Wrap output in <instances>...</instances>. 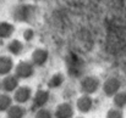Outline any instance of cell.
<instances>
[{
  "label": "cell",
  "mask_w": 126,
  "mask_h": 118,
  "mask_svg": "<svg viewBox=\"0 0 126 118\" xmlns=\"http://www.w3.org/2000/svg\"><path fill=\"white\" fill-rule=\"evenodd\" d=\"M80 86H81V91L83 94L93 95L94 93L98 91V89L100 86V80L95 76H86L81 79Z\"/></svg>",
  "instance_id": "6da1fadb"
},
{
  "label": "cell",
  "mask_w": 126,
  "mask_h": 118,
  "mask_svg": "<svg viewBox=\"0 0 126 118\" xmlns=\"http://www.w3.org/2000/svg\"><path fill=\"white\" fill-rule=\"evenodd\" d=\"M12 16L18 22H30L34 16V7L31 5H20L14 10Z\"/></svg>",
  "instance_id": "7a4b0ae2"
},
{
  "label": "cell",
  "mask_w": 126,
  "mask_h": 118,
  "mask_svg": "<svg viewBox=\"0 0 126 118\" xmlns=\"http://www.w3.org/2000/svg\"><path fill=\"white\" fill-rule=\"evenodd\" d=\"M15 74L20 79H28L34 74V65L32 61H21L15 67Z\"/></svg>",
  "instance_id": "3957f363"
},
{
  "label": "cell",
  "mask_w": 126,
  "mask_h": 118,
  "mask_svg": "<svg viewBox=\"0 0 126 118\" xmlns=\"http://www.w3.org/2000/svg\"><path fill=\"white\" fill-rule=\"evenodd\" d=\"M103 91L107 96H114L116 93L120 91L121 88V82L116 77H109L103 83Z\"/></svg>",
  "instance_id": "277c9868"
},
{
  "label": "cell",
  "mask_w": 126,
  "mask_h": 118,
  "mask_svg": "<svg viewBox=\"0 0 126 118\" xmlns=\"http://www.w3.org/2000/svg\"><path fill=\"white\" fill-rule=\"evenodd\" d=\"M14 100L20 104V105H23V104H27L31 97H32V89L27 85H23V86H18L15 91H14Z\"/></svg>",
  "instance_id": "5b68a950"
},
{
  "label": "cell",
  "mask_w": 126,
  "mask_h": 118,
  "mask_svg": "<svg viewBox=\"0 0 126 118\" xmlns=\"http://www.w3.org/2000/svg\"><path fill=\"white\" fill-rule=\"evenodd\" d=\"M50 100V94L48 90H44V89H39L34 96H33V104H32V110H38V108H42L44 107Z\"/></svg>",
  "instance_id": "8992f818"
},
{
  "label": "cell",
  "mask_w": 126,
  "mask_h": 118,
  "mask_svg": "<svg viewBox=\"0 0 126 118\" xmlns=\"http://www.w3.org/2000/svg\"><path fill=\"white\" fill-rule=\"evenodd\" d=\"M32 63L37 67H42L44 66L48 60H49V52L47 49H43V47H39V49H36L33 52H32Z\"/></svg>",
  "instance_id": "52a82bcc"
},
{
  "label": "cell",
  "mask_w": 126,
  "mask_h": 118,
  "mask_svg": "<svg viewBox=\"0 0 126 118\" xmlns=\"http://www.w3.org/2000/svg\"><path fill=\"white\" fill-rule=\"evenodd\" d=\"M74 107L70 102H63L59 104L55 108L54 117L55 118H72L74 117Z\"/></svg>",
  "instance_id": "ba28073f"
},
{
  "label": "cell",
  "mask_w": 126,
  "mask_h": 118,
  "mask_svg": "<svg viewBox=\"0 0 126 118\" xmlns=\"http://www.w3.org/2000/svg\"><path fill=\"white\" fill-rule=\"evenodd\" d=\"M18 83H20V78L16 74H7L2 79L1 86L5 93H14L18 88Z\"/></svg>",
  "instance_id": "9c48e42d"
},
{
  "label": "cell",
  "mask_w": 126,
  "mask_h": 118,
  "mask_svg": "<svg viewBox=\"0 0 126 118\" xmlns=\"http://www.w3.org/2000/svg\"><path fill=\"white\" fill-rule=\"evenodd\" d=\"M76 107L81 113H87L92 110L93 107V99L91 95L83 94L77 101H76Z\"/></svg>",
  "instance_id": "30bf717a"
},
{
  "label": "cell",
  "mask_w": 126,
  "mask_h": 118,
  "mask_svg": "<svg viewBox=\"0 0 126 118\" xmlns=\"http://www.w3.org/2000/svg\"><path fill=\"white\" fill-rule=\"evenodd\" d=\"M14 67V61L10 56H0V76L10 74Z\"/></svg>",
  "instance_id": "8fae6325"
},
{
  "label": "cell",
  "mask_w": 126,
  "mask_h": 118,
  "mask_svg": "<svg viewBox=\"0 0 126 118\" xmlns=\"http://www.w3.org/2000/svg\"><path fill=\"white\" fill-rule=\"evenodd\" d=\"M15 32V26L10 22L2 21L0 22V39H7L10 38Z\"/></svg>",
  "instance_id": "7c38bea8"
},
{
  "label": "cell",
  "mask_w": 126,
  "mask_h": 118,
  "mask_svg": "<svg viewBox=\"0 0 126 118\" xmlns=\"http://www.w3.org/2000/svg\"><path fill=\"white\" fill-rule=\"evenodd\" d=\"M6 113H7V118H23L26 116V110L23 106L17 104V105H12L6 111Z\"/></svg>",
  "instance_id": "4fadbf2b"
},
{
  "label": "cell",
  "mask_w": 126,
  "mask_h": 118,
  "mask_svg": "<svg viewBox=\"0 0 126 118\" xmlns=\"http://www.w3.org/2000/svg\"><path fill=\"white\" fill-rule=\"evenodd\" d=\"M7 50H9L10 54L17 56V55H20V54L22 52V50H23V43L18 39H12L7 44Z\"/></svg>",
  "instance_id": "5bb4252c"
},
{
  "label": "cell",
  "mask_w": 126,
  "mask_h": 118,
  "mask_svg": "<svg viewBox=\"0 0 126 118\" xmlns=\"http://www.w3.org/2000/svg\"><path fill=\"white\" fill-rule=\"evenodd\" d=\"M64 82H65V76L59 72V73H55L51 76V78L48 82V86L50 89H56V88H60L64 84Z\"/></svg>",
  "instance_id": "9a60e30c"
},
{
  "label": "cell",
  "mask_w": 126,
  "mask_h": 118,
  "mask_svg": "<svg viewBox=\"0 0 126 118\" xmlns=\"http://www.w3.org/2000/svg\"><path fill=\"white\" fill-rule=\"evenodd\" d=\"M12 106V97L9 93L0 94V112H6Z\"/></svg>",
  "instance_id": "2e32d148"
},
{
  "label": "cell",
  "mask_w": 126,
  "mask_h": 118,
  "mask_svg": "<svg viewBox=\"0 0 126 118\" xmlns=\"http://www.w3.org/2000/svg\"><path fill=\"white\" fill-rule=\"evenodd\" d=\"M113 97H114V105H115V107H119V108L126 107V91H119Z\"/></svg>",
  "instance_id": "e0dca14e"
},
{
  "label": "cell",
  "mask_w": 126,
  "mask_h": 118,
  "mask_svg": "<svg viewBox=\"0 0 126 118\" xmlns=\"http://www.w3.org/2000/svg\"><path fill=\"white\" fill-rule=\"evenodd\" d=\"M107 118H124L123 108L119 107H113L107 112Z\"/></svg>",
  "instance_id": "ac0fdd59"
},
{
  "label": "cell",
  "mask_w": 126,
  "mask_h": 118,
  "mask_svg": "<svg viewBox=\"0 0 126 118\" xmlns=\"http://www.w3.org/2000/svg\"><path fill=\"white\" fill-rule=\"evenodd\" d=\"M34 118H53V112L45 107H42V108H38L36 111Z\"/></svg>",
  "instance_id": "d6986e66"
},
{
  "label": "cell",
  "mask_w": 126,
  "mask_h": 118,
  "mask_svg": "<svg viewBox=\"0 0 126 118\" xmlns=\"http://www.w3.org/2000/svg\"><path fill=\"white\" fill-rule=\"evenodd\" d=\"M33 38H34V31L32 28H27L23 32V39L26 41H31V40H33Z\"/></svg>",
  "instance_id": "ffe728a7"
},
{
  "label": "cell",
  "mask_w": 126,
  "mask_h": 118,
  "mask_svg": "<svg viewBox=\"0 0 126 118\" xmlns=\"http://www.w3.org/2000/svg\"><path fill=\"white\" fill-rule=\"evenodd\" d=\"M1 88H2V86H1V82H0V89H1Z\"/></svg>",
  "instance_id": "44dd1931"
},
{
  "label": "cell",
  "mask_w": 126,
  "mask_h": 118,
  "mask_svg": "<svg viewBox=\"0 0 126 118\" xmlns=\"http://www.w3.org/2000/svg\"><path fill=\"white\" fill-rule=\"evenodd\" d=\"M76 118H82V117H76Z\"/></svg>",
  "instance_id": "7402d4cb"
}]
</instances>
